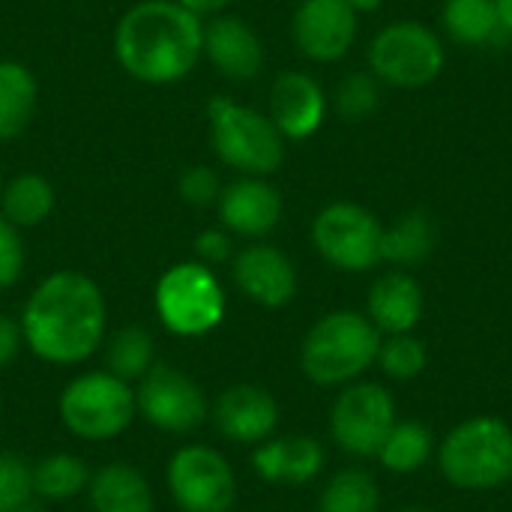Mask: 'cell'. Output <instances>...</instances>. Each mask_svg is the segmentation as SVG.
Listing matches in <instances>:
<instances>
[{
	"mask_svg": "<svg viewBox=\"0 0 512 512\" xmlns=\"http://www.w3.org/2000/svg\"><path fill=\"white\" fill-rule=\"evenodd\" d=\"M24 348L51 366L87 363L105 342L108 306L102 288L78 270L45 276L21 309Z\"/></svg>",
	"mask_w": 512,
	"mask_h": 512,
	"instance_id": "1",
	"label": "cell"
},
{
	"mask_svg": "<svg viewBox=\"0 0 512 512\" xmlns=\"http://www.w3.org/2000/svg\"><path fill=\"white\" fill-rule=\"evenodd\" d=\"M114 57L135 81H183L204 57V21L177 0H141L117 21Z\"/></svg>",
	"mask_w": 512,
	"mask_h": 512,
	"instance_id": "2",
	"label": "cell"
},
{
	"mask_svg": "<svg viewBox=\"0 0 512 512\" xmlns=\"http://www.w3.org/2000/svg\"><path fill=\"white\" fill-rule=\"evenodd\" d=\"M384 333L363 312H330L312 324L300 345V369L318 387L354 384L381 351Z\"/></svg>",
	"mask_w": 512,
	"mask_h": 512,
	"instance_id": "3",
	"label": "cell"
},
{
	"mask_svg": "<svg viewBox=\"0 0 512 512\" xmlns=\"http://www.w3.org/2000/svg\"><path fill=\"white\" fill-rule=\"evenodd\" d=\"M60 426L78 441H114L138 417L135 387L108 369H90L66 381L57 396Z\"/></svg>",
	"mask_w": 512,
	"mask_h": 512,
	"instance_id": "4",
	"label": "cell"
},
{
	"mask_svg": "<svg viewBox=\"0 0 512 512\" xmlns=\"http://www.w3.org/2000/svg\"><path fill=\"white\" fill-rule=\"evenodd\" d=\"M207 129L213 153L246 177H270L285 159V138L270 114L228 96H213L207 102Z\"/></svg>",
	"mask_w": 512,
	"mask_h": 512,
	"instance_id": "5",
	"label": "cell"
},
{
	"mask_svg": "<svg viewBox=\"0 0 512 512\" xmlns=\"http://www.w3.org/2000/svg\"><path fill=\"white\" fill-rule=\"evenodd\" d=\"M438 465L456 489L504 486L512 480V429L498 417H471L444 438Z\"/></svg>",
	"mask_w": 512,
	"mask_h": 512,
	"instance_id": "6",
	"label": "cell"
},
{
	"mask_svg": "<svg viewBox=\"0 0 512 512\" xmlns=\"http://www.w3.org/2000/svg\"><path fill=\"white\" fill-rule=\"evenodd\" d=\"M153 309L171 336L201 339L225 321L228 297L213 267L201 261H180L159 276Z\"/></svg>",
	"mask_w": 512,
	"mask_h": 512,
	"instance_id": "7",
	"label": "cell"
},
{
	"mask_svg": "<svg viewBox=\"0 0 512 512\" xmlns=\"http://www.w3.org/2000/svg\"><path fill=\"white\" fill-rule=\"evenodd\" d=\"M447 63L441 36L420 21H393L369 45V72L390 87L417 90L432 84Z\"/></svg>",
	"mask_w": 512,
	"mask_h": 512,
	"instance_id": "8",
	"label": "cell"
},
{
	"mask_svg": "<svg viewBox=\"0 0 512 512\" xmlns=\"http://www.w3.org/2000/svg\"><path fill=\"white\" fill-rule=\"evenodd\" d=\"M165 486L180 512H231L240 498L231 462L207 444L174 450L165 468Z\"/></svg>",
	"mask_w": 512,
	"mask_h": 512,
	"instance_id": "9",
	"label": "cell"
},
{
	"mask_svg": "<svg viewBox=\"0 0 512 512\" xmlns=\"http://www.w3.org/2000/svg\"><path fill=\"white\" fill-rule=\"evenodd\" d=\"M384 225L372 210L354 201L327 204L312 222V243L318 255L345 273H366L381 264Z\"/></svg>",
	"mask_w": 512,
	"mask_h": 512,
	"instance_id": "10",
	"label": "cell"
},
{
	"mask_svg": "<svg viewBox=\"0 0 512 512\" xmlns=\"http://www.w3.org/2000/svg\"><path fill=\"white\" fill-rule=\"evenodd\" d=\"M138 417L165 435H189L210 420V399L204 387L183 369L156 363L135 384Z\"/></svg>",
	"mask_w": 512,
	"mask_h": 512,
	"instance_id": "11",
	"label": "cell"
},
{
	"mask_svg": "<svg viewBox=\"0 0 512 512\" xmlns=\"http://www.w3.org/2000/svg\"><path fill=\"white\" fill-rule=\"evenodd\" d=\"M396 426V402L381 384L354 381L336 396L330 411V435L348 456H378Z\"/></svg>",
	"mask_w": 512,
	"mask_h": 512,
	"instance_id": "12",
	"label": "cell"
},
{
	"mask_svg": "<svg viewBox=\"0 0 512 512\" xmlns=\"http://www.w3.org/2000/svg\"><path fill=\"white\" fill-rule=\"evenodd\" d=\"M357 18L360 15L348 0H303L291 18L294 45L315 63H336L357 39Z\"/></svg>",
	"mask_w": 512,
	"mask_h": 512,
	"instance_id": "13",
	"label": "cell"
},
{
	"mask_svg": "<svg viewBox=\"0 0 512 512\" xmlns=\"http://www.w3.org/2000/svg\"><path fill=\"white\" fill-rule=\"evenodd\" d=\"M210 420L225 441L258 447L276 435L279 405L273 393L258 384H231L210 402Z\"/></svg>",
	"mask_w": 512,
	"mask_h": 512,
	"instance_id": "14",
	"label": "cell"
},
{
	"mask_svg": "<svg viewBox=\"0 0 512 512\" xmlns=\"http://www.w3.org/2000/svg\"><path fill=\"white\" fill-rule=\"evenodd\" d=\"M231 276L234 285L264 309H282L297 294V270L291 258L270 243H252L234 252Z\"/></svg>",
	"mask_w": 512,
	"mask_h": 512,
	"instance_id": "15",
	"label": "cell"
},
{
	"mask_svg": "<svg viewBox=\"0 0 512 512\" xmlns=\"http://www.w3.org/2000/svg\"><path fill=\"white\" fill-rule=\"evenodd\" d=\"M219 222L234 237L261 240L282 222V195L267 177H240L222 186L219 201Z\"/></svg>",
	"mask_w": 512,
	"mask_h": 512,
	"instance_id": "16",
	"label": "cell"
},
{
	"mask_svg": "<svg viewBox=\"0 0 512 512\" xmlns=\"http://www.w3.org/2000/svg\"><path fill=\"white\" fill-rule=\"evenodd\" d=\"M270 120L285 141L312 138L327 120V96L306 72H282L270 87Z\"/></svg>",
	"mask_w": 512,
	"mask_h": 512,
	"instance_id": "17",
	"label": "cell"
},
{
	"mask_svg": "<svg viewBox=\"0 0 512 512\" xmlns=\"http://www.w3.org/2000/svg\"><path fill=\"white\" fill-rule=\"evenodd\" d=\"M204 57L228 81H252L264 69V42L237 15H213L204 21Z\"/></svg>",
	"mask_w": 512,
	"mask_h": 512,
	"instance_id": "18",
	"label": "cell"
},
{
	"mask_svg": "<svg viewBox=\"0 0 512 512\" xmlns=\"http://www.w3.org/2000/svg\"><path fill=\"white\" fill-rule=\"evenodd\" d=\"M327 453L312 435H282L267 438L252 450V468L264 483L303 486L324 471Z\"/></svg>",
	"mask_w": 512,
	"mask_h": 512,
	"instance_id": "19",
	"label": "cell"
},
{
	"mask_svg": "<svg viewBox=\"0 0 512 512\" xmlns=\"http://www.w3.org/2000/svg\"><path fill=\"white\" fill-rule=\"evenodd\" d=\"M423 309H426V297H423V288L420 282L405 273V270H390L384 273L372 291H369V300H366V315L369 321L387 333V336H396V333H411L420 318H423Z\"/></svg>",
	"mask_w": 512,
	"mask_h": 512,
	"instance_id": "20",
	"label": "cell"
},
{
	"mask_svg": "<svg viewBox=\"0 0 512 512\" xmlns=\"http://www.w3.org/2000/svg\"><path fill=\"white\" fill-rule=\"evenodd\" d=\"M84 495H87L90 512L156 510L150 480L144 477L141 468H135L132 462H123V459H114V462H105L102 468H96L90 474V483H87Z\"/></svg>",
	"mask_w": 512,
	"mask_h": 512,
	"instance_id": "21",
	"label": "cell"
},
{
	"mask_svg": "<svg viewBox=\"0 0 512 512\" xmlns=\"http://www.w3.org/2000/svg\"><path fill=\"white\" fill-rule=\"evenodd\" d=\"M57 195L48 177L42 174H18L9 183H3L0 192V216L12 222L15 228H36L54 213Z\"/></svg>",
	"mask_w": 512,
	"mask_h": 512,
	"instance_id": "22",
	"label": "cell"
},
{
	"mask_svg": "<svg viewBox=\"0 0 512 512\" xmlns=\"http://www.w3.org/2000/svg\"><path fill=\"white\" fill-rule=\"evenodd\" d=\"M39 87L33 72L18 60H0V141L21 135L36 111Z\"/></svg>",
	"mask_w": 512,
	"mask_h": 512,
	"instance_id": "23",
	"label": "cell"
},
{
	"mask_svg": "<svg viewBox=\"0 0 512 512\" xmlns=\"http://www.w3.org/2000/svg\"><path fill=\"white\" fill-rule=\"evenodd\" d=\"M90 465L75 453H48L33 462V495L45 504H66L87 492Z\"/></svg>",
	"mask_w": 512,
	"mask_h": 512,
	"instance_id": "24",
	"label": "cell"
},
{
	"mask_svg": "<svg viewBox=\"0 0 512 512\" xmlns=\"http://www.w3.org/2000/svg\"><path fill=\"white\" fill-rule=\"evenodd\" d=\"M441 24L453 42L471 45V48L492 45L504 33L498 24L495 0H444Z\"/></svg>",
	"mask_w": 512,
	"mask_h": 512,
	"instance_id": "25",
	"label": "cell"
},
{
	"mask_svg": "<svg viewBox=\"0 0 512 512\" xmlns=\"http://www.w3.org/2000/svg\"><path fill=\"white\" fill-rule=\"evenodd\" d=\"M435 240H438L435 222L426 213L411 210L393 228H384L381 261H390L396 267H417L432 255Z\"/></svg>",
	"mask_w": 512,
	"mask_h": 512,
	"instance_id": "26",
	"label": "cell"
},
{
	"mask_svg": "<svg viewBox=\"0 0 512 512\" xmlns=\"http://www.w3.org/2000/svg\"><path fill=\"white\" fill-rule=\"evenodd\" d=\"M153 366H156V342H153L150 330H144L138 324H126L111 333V339L105 345V369L111 375H117L135 387Z\"/></svg>",
	"mask_w": 512,
	"mask_h": 512,
	"instance_id": "27",
	"label": "cell"
},
{
	"mask_svg": "<svg viewBox=\"0 0 512 512\" xmlns=\"http://www.w3.org/2000/svg\"><path fill=\"white\" fill-rule=\"evenodd\" d=\"M381 489L378 480L363 468H342L330 477L321 492L318 512H378Z\"/></svg>",
	"mask_w": 512,
	"mask_h": 512,
	"instance_id": "28",
	"label": "cell"
},
{
	"mask_svg": "<svg viewBox=\"0 0 512 512\" xmlns=\"http://www.w3.org/2000/svg\"><path fill=\"white\" fill-rule=\"evenodd\" d=\"M432 447H435L432 432L420 420H402V423L396 420L375 459L393 474H414L429 462Z\"/></svg>",
	"mask_w": 512,
	"mask_h": 512,
	"instance_id": "29",
	"label": "cell"
},
{
	"mask_svg": "<svg viewBox=\"0 0 512 512\" xmlns=\"http://www.w3.org/2000/svg\"><path fill=\"white\" fill-rule=\"evenodd\" d=\"M387 378L411 381L426 369V345L411 333H396L381 342L378 360H375Z\"/></svg>",
	"mask_w": 512,
	"mask_h": 512,
	"instance_id": "30",
	"label": "cell"
},
{
	"mask_svg": "<svg viewBox=\"0 0 512 512\" xmlns=\"http://www.w3.org/2000/svg\"><path fill=\"white\" fill-rule=\"evenodd\" d=\"M381 105V81L372 72H354L342 78L336 90V111L345 120H366Z\"/></svg>",
	"mask_w": 512,
	"mask_h": 512,
	"instance_id": "31",
	"label": "cell"
},
{
	"mask_svg": "<svg viewBox=\"0 0 512 512\" xmlns=\"http://www.w3.org/2000/svg\"><path fill=\"white\" fill-rule=\"evenodd\" d=\"M33 498V462L0 453V512H15Z\"/></svg>",
	"mask_w": 512,
	"mask_h": 512,
	"instance_id": "32",
	"label": "cell"
},
{
	"mask_svg": "<svg viewBox=\"0 0 512 512\" xmlns=\"http://www.w3.org/2000/svg\"><path fill=\"white\" fill-rule=\"evenodd\" d=\"M177 192L192 207H210V204L219 201L222 183H219V177H216V171L210 165H189L177 180Z\"/></svg>",
	"mask_w": 512,
	"mask_h": 512,
	"instance_id": "33",
	"label": "cell"
},
{
	"mask_svg": "<svg viewBox=\"0 0 512 512\" xmlns=\"http://www.w3.org/2000/svg\"><path fill=\"white\" fill-rule=\"evenodd\" d=\"M24 261H27V249L21 240V228H15L0 216V291L12 288L21 279Z\"/></svg>",
	"mask_w": 512,
	"mask_h": 512,
	"instance_id": "34",
	"label": "cell"
},
{
	"mask_svg": "<svg viewBox=\"0 0 512 512\" xmlns=\"http://www.w3.org/2000/svg\"><path fill=\"white\" fill-rule=\"evenodd\" d=\"M234 234H228L225 228H207L195 237V255L201 264L207 267H219L228 264L234 258Z\"/></svg>",
	"mask_w": 512,
	"mask_h": 512,
	"instance_id": "35",
	"label": "cell"
},
{
	"mask_svg": "<svg viewBox=\"0 0 512 512\" xmlns=\"http://www.w3.org/2000/svg\"><path fill=\"white\" fill-rule=\"evenodd\" d=\"M24 351V333L21 324L9 315H0V372L9 369L18 354Z\"/></svg>",
	"mask_w": 512,
	"mask_h": 512,
	"instance_id": "36",
	"label": "cell"
},
{
	"mask_svg": "<svg viewBox=\"0 0 512 512\" xmlns=\"http://www.w3.org/2000/svg\"><path fill=\"white\" fill-rule=\"evenodd\" d=\"M180 6H186L192 15H198V18H213V15H222L228 6H231V0H177Z\"/></svg>",
	"mask_w": 512,
	"mask_h": 512,
	"instance_id": "37",
	"label": "cell"
},
{
	"mask_svg": "<svg viewBox=\"0 0 512 512\" xmlns=\"http://www.w3.org/2000/svg\"><path fill=\"white\" fill-rule=\"evenodd\" d=\"M495 9H498V24L501 30L512 36V0H495Z\"/></svg>",
	"mask_w": 512,
	"mask_h": 512,
	"instance_id": "38",
	"label": "cell"
},
{
	"mask_svg": "<svg viewBox=\"0 0 512 512\" xmlns=\"http://www.w3.org/2000/svg\"><path fill=\"white\" fill-rule=\"evenodd\" d=\"M354 9H357V15L360 12H378L381 6H384V0H348Z\"/></svg>",
	"mask_w": 512,
	"mask_h": 512,
	"instance_id": "39",
	"label": "cell"
},
{
	"mask_svg": "<svg viewBox=\"0 0 512 512\" xmlns=\"http://www.w3.org/2000/svg\"><path fill=\"white\" fill-rule=\"evenodd\" d=\"M15 512H48V504H45V501H39V498L33 495L30 501H24V504H21Z\"/></svg>",
	"mask_w": 512,
	"mask_h": 512,
	"instance_id": "40",
	"label": "cell"
},
{
	"mask_svg": "<svg viewBox=\"0 0 512 512\" xmlns=\"http://www.w3.org/2000/svg\"><path fill=\"white\" fill-rule=\"evenodd\" d=\"M399 512H429V510H423V507H405V510H399Z\"/></svg>",
	"mask_w": 512,
	"mask_h": 512,
	"instance_id": "41",
	"label": "cell"
},
{
	"mask_svg": "<svg viewBox=\"0 0 512 512\" xmlns=\"http://www.w3.org/2000/svg\"><path fill=\"white\" fill-rule=\"evenodd\" d=\"M0 417H3V399H0Z\"/></svg>",
	"mask_w": 512,
	"mask_h": 512,
	"instance_id": "42",
	"label": "cell"
},
{
	"mask_svg": "<svg viewBox=\"0 0 512 512\" xmlns=\"http://www.w3.org/2000/svg\"><path fill=\"white\" fill-rule=\"evenodd\" d=\"M0 192H3V177H0Z\"/></svg>",
	"mask_w": 512,
	"mask_h": 512,
	"instance_id": "43",
	"label": "cell"
}]
</instances>
